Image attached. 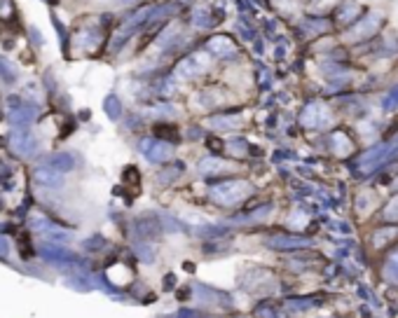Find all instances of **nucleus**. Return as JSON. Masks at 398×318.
<instances>
[{
	"mask_svg": "<svg viewBox=\"0 0 398 318\" xmlns=\"http://www.w3.org/2000/svg\"><path fill=\"white\" fill-rule=\"evenodd\" d=\"M33 120H35V108H31V105H17L10 110V122L14 127H28Z\"/></svg>",
	"mask_w": 398,
	"mask_h": 318,
	"instance_id": "nucleus-2",
	"label": "nucleus"
},
{
	"mask_svg": "<svg viewBox=\"0 0 398 318\" xmlns=\"http://www.w3.org/2000/svg\"><path fill=\"white\" fill-rule=\"evenodd\" d=\"M33 180L40 183V185H45V187H59V185H61V176H59V171H56V169L49 171L47 166H38L35 171H33Z\"/></svg>",
	"mask_w": 398,
	"mask_h": 318,
	"instance_id": "nucleus-3",
	"label": "nucleus"
},
{
	"mask_svg": "<svg viewBox=\"0 0 398 318\" xmlns=\"http://www.w3.org/2000/svg\"><path fill=\"white\" fill-rule=\"evenodd\" d=\"M47 164L52 166V169H56L59 173H66V171L73 169V157H70L68 152H56L47 159Z\"/></svg>",
	"mask_w": 398,
	"mask_h": 318,
	"instance_id": "nucleus-5",
	"label": "nucleus"
},
{
	"mask_svg": "<svg viewBox=\"0 0 398 318\" xmlns=\"http://www.w3.org/2000/svg\"><path fill=\"white\" fill-rule=\"evenodd\" d=\"M108 110H111V112H113V117H115V112H117V103L113 101V98L108 101Z\"/></svg>",
	"mask_w": 398,
	"mask_h": 318,
	"instance_id": "nucleus-10",
	"label": "nucleus"
},
{
	"mask_svg": "<svg viewBox=\"0 0 398 318\" xmlns=\"http://www.w3.org/2000/svg\"><path fill=\"white\" fill-rule=\"evenodd\" d=\"M124 180H127V183H138V173H136L134 166H129L127 171H124Z\"/></svg>",
	"mask_w": 398,
	"mask_h": 318,
	"instance_id": "nucleus-7",
	"label": "nucleus"
},
{
	"mask_svg": "<svg viewBox=\"0 0 398 318\" xmlns=\"http://www.w3.org/2000/svg\"><path fill=\"white\" fill-rule=\"evenodd\" d=\"M10 147H12V152L17 154V157L26 159V157H33V154H35L38 143L28 131L19 129V131H12V134H10Z\"/></svg>",
	"mask_w": 398,
	"mask_h": 318,
	"instance_id": "nucleus-1",
	"label": "nucleus"
},
{
	"mask_svg": "<svg viewBox=\"0 0 398 318\" xmlns=\"http://www.w3.org/2000/svg\"><path fill=\"white\" fill-rule=\"evenodd\" d=\"M38 253L45 257V260H52V262H61V260H70V255H68L63 248H59V246L54 244H43L40 248H38Z\"/></svg>",
	"mask_w": 398,
	"mask_h": 318,
	"instance_id": "nucleus-4",
	"label": "nucleus"
},
{
	"mask_svg": "<svg viewBox=\"0 0 398 318\" xmlns=\"http://www.w3.org/2000/svg\"><path fill=\"white\" fill-rule=\"evenodd\" d=\"M0 80H3V82H14V80H17V70H14L12 63L7 61V59H3V56H0Z\"/></svg>",
	"mask_w": 398,
	"mask_h": 318,
	"instance_id": "nucleus-6",
	"label": "nucleus"
},
{
	"mask_svg": "<svg viewBox=\"0 0 398 318\" xmlns=\"http://www.w3.org/2000/svg\"><path fill=\"white\" fill-rule=\"evenodd\" d=\"M7 253H10V248H7V241L0 236V257H7Z\"/></svg>",
	"mask_w": 398,
	"mask_h": 318,
	"instance_id": "nucleus-9",
	"label": "nucleus"
},
{
	"mask_svg": "<svg viewBox=\"0 0 398 318\" xmlns=\"http://www.w3.org/2000/svg\"><path fill=\"white\" fill-rule=\"evenodd\" d=\"M12 12V3L10 0H0V17H7Z\"/></svg>",
	"mask_w": 398,
	"mask_h": 318,
	"instance_id": "nucleus-8",
	"label": "nucleus"
}]
</instances>
